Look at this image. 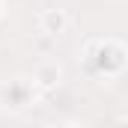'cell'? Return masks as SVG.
I'll use <instances>...</instances> for the list:
<instances>
[{
  "label": "cell",
  "mask_w": 128,
  "mask_h": 128,
  "mask_svg": "<svg viewBox=\"0 0 128 128\" xmlns=\"http://www.w3.org/2000/svg\"><path fill=\"white\" fill-rule=\"evenodd\" d=\"M0 101H3V107H12V110L27 107V104L33 101V86H30V80H24V78L6 80V84L0 86Z\"/></svg>",
  "instance_id": "1"
},
{
  "label": "cell",
  "mask_w": 128,
  "mask_h": 128,
  "mask_svg": "<svg viewBox=\"0 0 128 128\" xmlns=\"http://www.w3.org/2000/svg\"><path fill=\"white\" fill-rule=\"evenodd\" d=\"M42 27L48 33H60L66 27V15L60 12V9H48L45 15H42Z\"/></svg>",
  "instance_id": "2"
},
{
  "label": "cell",
  "mask_w": 128,
  "mask_h": 128,
  "mask_svg": "<svg viewBox=\"0 0 128 128\" xmlns=\"http://www.w3.org/2000/svg\"><path fill=\"white\" fill-rule=\"evenodd\" d=\"M57 78H60V68H57V66H42V68L36 72V84H39V86H54Z\"/></svg>",
  "instance_id": "3"
},
{
  "label": "cell",
  "mask_w": 128,
  "mask_h": 128,
  "mask_svg": "<svg viewBox=\"0 0 128 128\" xmlns=\"http://www.w3.org/2000/svg\"><path fill=\"white\" fill-rule=\"evenodd\" d=\"M63 128H74V125H63Z\"/></svg>",
  "instance_id": "4"
}]
</instances>
